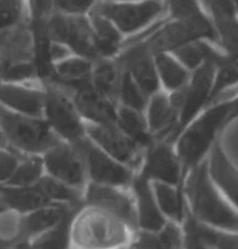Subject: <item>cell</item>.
I'll return each mask as SVG.
<instances>
[{
    "instance_id": "obj_1",
    "label": "cell",
    "mask_w": 238,
    "mask_h": 249,
    "mask_svg": "<svg viewBox=\"0 0 238 249\" xmlns=\"http://www.w3.org/2000/svg\"><path fill=\"white\" fill-rule=\"evenodd\" d=\"M237 115V99L214 103L204 107L177 138L178 159L183 171L204 160L219 139L223 127Z\"/></svg>"
},
{
    "instance_id": "obj_2",
    "label": "cell",
    "mask_w": 238,
    "mask_h": 249,
    "mask_svg": "<svg viewBox=\"0 0 238 249\" xmlns=\"http://www.w3.org/2000/svg\"><path fill=\"white\" fill-rule=\"evenodd\" d=\"M185 191L193 217L212 227L236 233V211L215 188L204 160L190 168Z\"/></svg>"
},
{
    "instance_id": "obj_3",
    "label": "cell",
    "mask_w": 238,
    "mask_h": 249,
    "mask_svg": "<svg viewBox=\"0 0 238 249\" xmlns=\"http://www.w3.org/2000/svg\"><path fill=\"white\" fill-rule=\"evenodd\" d=\"M36 41L29 20L0 32V82L40 81Z\"/></svg>"
},
{
    "instance_id": "obj_4",
    "label": "cell",
    "mask_w": 238,
    "mask_h": 249,
    "mask_svg": "<svg viewBox=\"0 0 238 249\" xmlns=\"http://www.w3.org/2000/svg\"><path fill=\"white\" fill-rule=\"evenodd\" d=\"M135 233L120 219L91 207L80 211L71 225V247L74 249H126Z\"/></svg>"
},
{
    "instance_id": "obj_5",
    "label": "cell",
    "mask_w": 238,
    "mask_h": 249,
    "mask_svg": "<svg viewBox=\"0 0 238 249\" xmlns=\"http://www.w3.org/2000/svg\"><path fill=\"white\" fill-rule=\"evenodd\" d=\"M0 129L7 146L16 152L27 154L46 153L62 140L42 118L17 113L0 104Z\"/></svg>"
},
{
    "instance_id": "obj_6",
    "label": "cell",
    "mask_w": 238,
    "mask_h": 249,
    "mask_svg": "<svg viewBox=\"0 0 238 249\" xmlns=\"http://www.w3.org/2000/svg\"><path fill=\"white\" fill-rule=\"evenodd\" d=\"M92 11L111 20L124 40L142 33L166 13L164 0H98Z\"/></svg>"
},
{
    "instance_id": "obj_7",
    "label": "cell",
    "mask_w": 238,
    "mask_h": 249,
    "mask_svg": "<svg viewBox=\"0 0 238 249\" xmlns=\"http://www.w3.org/2000/svg\"><path fill=\"white\" fill-rule=\"evenodd\" d=\"M44 90L43 119L63 141L74 142L85 136V124L70 94L57 83L41 79Z\"/></svg>"
},
{
    "instance_id": "obj_8",
    "label": "cell",
    "mask_w": 238,
    "mask_h": 249,
    "mask_svg": "<svg viewBox=\"0 0 238 249\" xmlns=\"http://www.w3.org/2000/svg\"><path fill=\"white\" fill-rule=\"evenodd\" d=\"M47 40L63 43L73 54L94 61L99 58L93 32L87 16H72L52 12L41 29Z\"/></svg>"
},
{
    "instance_id": "obj_9",
    "label": "cell",
    "mask_w": 238,
    "mask_h": 249,
    "mask_svg": "<svg viewBox=\"0 0 238 249\" xmlns=\"http://www.w3.org/2000/svg\"><path fill=\"white\" fill-rule=\"evenodd\" d=\"M199 38H209L216 42L212 23L204 14L184 19H168L144 42L154 55L171 53Z\"/></svg>"
},
{
    "instance_id": "obj_10",
    "label": "cell",
    "mask_w": 238,
    "mask_h": 249,
    "mask_svg": "<svg viewBox=\"0 0 238 249\" xmlns=\"http://www.w3.org/2000/svg\"><path fill=\"white\" fill-rule=\"evenodd\" d=\"M84 159L86 170L90 174L93 183L109 186H128L133 182V174L129 169L115 161L103 152L87 136L70 142Z\"/></svg>"
},
{
    "instance_id": "obj_11",
    "label": "cell",
    "mask_w": 238,
    "mask_h": 249,
    "mask_svg": "<svg viewBox=\"0 0 238 249\" xmlns=\"http://www.w3.org/2000/svg\"><path fill=\"white\" fill-rule=\"evenodd\" d=\"M85 134L98 147L130 169H137L143 160L144 148L124 134L117 124H99L86 123Z\"/></svg>"
},
{
    "instance_id": "obj_12",
    "label": "cell",
    "mask_w": 238,
    "mask_h": 249,
    "mask_svg": "<svg viewBox=\"0 0 238 249\" xmlns=\"http://www.w3.org/2000/svg\"><path fill=\"white\" fill-rule=\"evenodd\" d=\"M216 67L215 62L209 61L190 72L188 83L183 88L184 100L177 124V138L181 130L208 105L215 78Z\"/></svg>"
},
{
    "instance_id": "obj_13",
    "label": "cell",
    "mask_w": 238,
    "mask_h": 249,
    "mask_svg": "<svg viewBox=\"0 0 238 249\" xmlns=\"http://www.w3.org/2000/svg\"><path fill=\"white\" fill-rule=\"evenodd\" d=\"M201 10L212 23L216 43L228 55L237 58L238 7L237 0H199Z\"/></svg>"
},
{
    "instance_id": "obj_14",
    "label": "cell",
    "mask_w": 238,
    "mask_h": 249,
    "mask_svg": "<svg viewBox=\"0 0 238 249\" xmlns=\"http://www.w3.org/2000/svg\"><path fill=\"white\" fill-rule=\"evenodd\" d=\"M115 58L122 69L129 73L148 97L160 90L154 65V55L148 48L144 41L126 44L122 47Z\"/></svg>"
},
{
    "instance_id": "obj_15",
    "label": "cell",
    "mask_w": 238,
    "mask_h": 249,
    "mask_svg": "<svg viewBox=\"0 0 238 249\" xmlns=\"http://www.w3.org/2000/svg\"><path fill=\"white\" fill-rule=\"evenodd\" d=\"M42 161L50 176L83 191L86 184V165L72 143L61 141L44 153Z\"/></svg>"
},
{
    "instance_id": "obj_16",
    "label": "cell",
    "mask_w": 238,
    "mask_h": 249,
    "mask_svg": "<svg viewBox=\"0 0 238 249\" xmlns=\"http://www.w3.org/2000/svg\"><path fill=\"white\" fill-rule=\"evenodd\" d=\"M84 204L114 215L134 233L137 232L136 207L133 199L127 194L115 189V186L91 183L84 196Z\"/></svg>"
},
{
    "instance_id": "obj_17",
    "label": "cell",
    "mask_w": 238,
    "mask_h": 249,
    "mask_svg": "<svg viewBox=\"0 0 238 249\" xmlns=\"http://www.w3.org/2000/svg\"><path fill=\"white\" fill-rule=\"evenodd\" d=\"M61 87L70 94L79 115L86 123L115 124L117 104L98 92L91 85V82L83 83L73 88Z\"/></svg>"
},
{
    "instance_id": "obj_18",
    "label": "cell",
    "mask_w": 238,
    "mask_h": 249,
    "mask_svg": "<svg viewBox=\"0 0 238 249\" xmlns=\"http://www.w3.org/2000/svg\"><path fill=\"white\" fill-rule=\"evenodd\" d=\"M144 117L153 141L165 140L169 142L177 139V124L179 112L170 99L169 92L156 91L148 98Z\"/></svg>"
},
{
    "instance_id": "obj_19",
    "label": "cell",
    "mask_w": 238,
    "mask_h": 249,
    "mask_svg": "<svg viewBox=\"0 0 238 249\" xmlns=\"http://www.w3.org/2000/svg\"><path fill=\"white\" fill-rule=\"evenodd\" d=\"M0 104L17 113L43 119L42 82L41 79L29 83L0 82Z\"/></svg>"
},
{
    "instance_id": "obj_20",
    "label": "cell",
    "mask_w": 238,
    "mask_h": 249,
    "mask_svg": "<svg viewBox=\"0 0 238 249\" xmlns=\"http://www.w3.org/2000/svg\"><path fill=\"white\" fill-rule=\"evenodd\" d=\"M141 175L149 180L153 179L171 185L179 184L181 165L171 142L157 140L147 148V157Z\"/></svg>"
},
{
    "instance_id": "obj_21",
    "label": "cell",
    "mask_w": 238,
    "mask_h": 249,
    "mask_svg": "<svg viewBox=\"0 0 238 249\" xmlns=\"http://www.w3.org/2000/svg\"><path fill=\"white\" fill-rule=\"evenodd\" d=\"M196 247L206 249H237V234L204 224L187 212L184 217L183 248L194 249Z\"/></svg>"
},
{
    "instance_id": "obj_22",
    "label": "cell",
    "mask_w": 238,
    "mask_h": 249,
    "mask_svg": "<svg viewBox=\"0 0 238 249\" xmlns=\"http://www.w3.org/2000/svg\"><path fill=\"white\" fill-rule=\"evenodd\" d=\"M83 207L63 205H44L28 212L20 219L19 235L13 244H29L33 239L55 227L68 214H77Z\"/></svg>"
},
{
    "instance_id": "obj_23",
    "label": "cell",
    "mask_w": 238,
    "mask_h": 249,
    "mask_svg": "<svg viewBox=\"0 0 238 249\" xmlns=\"http://www.w3.org/2000/svg\"><path fill=\"white\" fill-rule=\"evenodd\" d=\"M132 184L137 203V210H136L137 227L148 232H158L166 224V221L162 212L159 211L149 179L139 175L136 178H133Z\"/></svg>"
},
{
    "instance_id": "obj_24",
    "label": "cell",
    "mask_w": 238,
    "mask_h": 249,
    "mask_svg": "<svg viewBox=\"0 0 238 249\" xmlns=\"http://www.w3.org/2000/svg\"><path fill=\"white\" fill-rule=\"evenodd\" d=\"M207 167L208 174L213 179V183H215L221 189V191L227 196L228 199L233 201V204H236V170L217 140L209 149V161L207 163Z\"/></svg>"
},
{
    "instance_id": "obj_25",
    "label": "cell",
    "mask_w": 238,
    "mask_h": 249,
    "mask_svg": "<svg viewBox=\"0 0 238 249\" xmlns=\"http://www.w3.org/2000/svg\"><path fill=\"white\" fill-rule=\"evenodd\" d=\"M92 64L93 61L73 54L65 60L53 63L50 68L49 75L43 79H50L65 88L77 87L90 82Z\"/></svg>"
},
{
    "instance_id": "obj_26",
    "label": "cell",
    "mask_w": 238,
    "mask_h": 249,
    "mask_svg": "<svg viewBox=\"0 0 238 249\" xmlns=\"http://www.w3.org/2000/svg\"><path fill=\"white\" fill-rule=\"evenodd\" d=\"M122 71L115 57H99L92 64L91 85L117 105Z\"/></svg>"
},
{
    "instance_id": "obj_27",
    "label": "cell",
    "mask_w": 238,
    "mask_h": 249,
    "mask_svg": "<svg viewBox=\"0 0 238 249\" xmlns=\"http://www.w3.org/2000/svg\"><path fill=\"white\" fill-rule=\"evenodd\" d=\"M88 19L93 32L95 48L99 57H115L123 46L124 37L114 23L97 12L91 11Z\"/></svg>"
},
{
    "instance_id": "obj_28",
    "label": "cell",
    "mask_w": 238,
    "mask_h": 249,
    "mask_svg": "<svg viewBox=\"0 0 238 249\" xmlns=\"http://www.w3.org/2000/svg\"><path fill=\"white\" fill-rule=\"evenodd\" d=\"M130 249H184L183 231L177 222H166L158 232L138 231L134 235Z\"/></svg>"
},
{
    "instance_id": "obj_29",
    "label": "cell",
    "mask_w": 238,
    "mask_h": 249,
    "mask_svg": "<svg viewBox=\"0 0 238 249\" xmlns=\"http://www.w3.org/2000/svg\"><path fill=\"white\" fill-rule=\"evenodd\" d=\"M154 65L160 89L166 92L180 90L189 81L190 71L186 69L171 53L154 54Z\"/></svg>"
},
{
    "instance_id": "obj_30",
    "label": "cell",
    "mask_w": 238,
    "mask_h": 249,
    "mask_svg": "<svg viewBox=\"0 0 238 249\" xmlns=\"http://www.w3.org/2000/svg\"><path fill=\"white\" fill-rule=\"evenodd\" d=\"M0 200L6 209L28 213L49 204L36 186H0Z\"/></svg>"
},
{
    "instance_id": "obj_31",
    "label": "cell",
    "mask_w": 238,
    "mask_h": 249,
    "mask_svg": "<svg viewBox=\"0 0 238 249\" xmlns=\"http://www.w3.org/2000/svg\"><path fill=\"white\" fill-rule=\"evenodd\" d=\"M115 124L144 149H147L153 142V135L149 132L144 113L142 112L123 105H117Z\"/></svg>"
},
{
    "instance_id": "obj_32",
    "label": "cell",
    "mask_w": 238,
    "mask_h": 249,
    "mask_svg": "<svg viewBox=\"0 0 238 249\" xmlns=\"http://www.w3.org/2000/svg\"><path fill=\"white\" fill-rule=\"evenodd\" d=\"M35 186L49 203L55 201L57 204H63V205L80 207L84 205V195H83L82 190L72 188L52 176H47V175L43 176L42 175Z\"/></svg>"
},
{
    "instance_id": "obj_33",
    "label": "cell",
    "mask_w": 238,
    "mask_h": 249,
    "mask_svg": "<svg viewBox=\"0 0 238 249\" xmlns=\"http://www.w3.org/2000/svg\"><path fill=\"white\" fill-rule=\"evenodd\" d=\"M76 215H65L55 227L33 239L27 249H70L71 225Z\"/></svg>"
},
{
    "instance_id": "obj_34",
    "label": "cell",
    "mask_w": 238,
    "mask_h": 249,
    "mask_svg": "<svg viewBox=\"0 0 238 249\" xmlns=\"http://www.w3.org/2000/svg\"><path fill=\"white\" fill-rule=\"evenodd\" d=\"M153 197L158 207L174 222H181L185 217L184 203L181 201L180 194L172 188L171 184L153 180L151 185Z\"/></svg>"
},
{
    "instance_id": "obj_35",
    "label": "cell",
    "mask_w": 238,
    "mask_h": 249,
    "mask_svg": "<svg viewBox=\"0 0 238 249\" xmlns=\"http://www.w3.org/2000/svg\"><path fill=\"white\" fill-rule=\"evenodd\" d=\"M123 70V69H122ZM148 96L141 90L127 71H122L118 93V105H123L144 113Z\"/></svg>"
},
{
    "instance_id": "obj_36",
    "label": "cell",
    "mask_w": 238,
    "mask_h": 249,
    "mask_svg": "<svg viewBox=\"0 0 238 249\" xmlns=\"http://www.w3.org/2000/svg\"><path fill=\"white\" fill-rule=\"evenodd\" d=\"M22 163H19L11 178L6 185L11 186H32L36 184L43 173V161L37 156L23 157Z\"/></svg>"
},
{
    "instance_id": "obj_37",
    "label": "cell",
    "mask_w": 238,
    "mask_h": 249,
    "mask_svg": "<svg viewBox=\"0 0 238 249\" xmlns=\"http://www.w3.org/2000/svg\"><path fill=\"white\" fill-rule=\"evenodd\" d=\"M169 19H184L204 14L199 0H164Z\"/></svg>"
},
{
    "instance_id": "obj_38",
    "label": "cell",
    "mask_w": 238,
    "mask_h": 249,
    "mask_svg": "<svg viewBox=\"0 0 238 249\" xmlns=\"http://www.w3.org/2000/svg\"><path fill=\"white\" fill-rule=\"evenodd\" d=\"M28 19L33 29H41L52 13V0H26Z\"/></svg>"
},
{
    "instance_id": "obj_39",
    "label": "cell",
    "mask_w": 238,
    "mask_h": 249,
    "mask_svg": "<svg viewBox=\"0 0 238 249\" xmlns=\"http://www.w3.org/2000/svg\"><path fill=\"white\" fill-rule=\"evenodd\" d=\"M98 0H52L53 12L72 16H87Z\"/></svg>"
},
{
    "instance_id": "obj_40",
    "label": "cell",
    "mask_w": 238,
    "mask_h": 249,
    "mask_svg": "<svg viewBox=\"0 0 238 249\" xmlns=\"http://www.w3.org/2000/svg\"><path fill=\"white\" fill-rule=\"evenodd\" d=\"M20 218L16 212L6 209L0 213V238L14 242L19 235Z\"/></svg>"
},
{
    "instance_id": "obj_41",
    "label": "cell",
    "mask_w": 238,
    "mask_h": 249,
    "mask_svg": "<svg viewBox=\"0 0 238 249\" xmlns=\"http://www.w3.org/2000/svg\"><path fill=\"white\" fill-rule=\"evenodd\" d=\"M6 148H0V183H6L11 178L14 171L20 163L22 156L16 150H5Z\"/></svg>"
},
{
    "instance_id": "obj_42",
    "label": "cell",
    "mask_w": 238,
    "mask_h": 249,
    "mask_svg": "<svg viewBox=\"0 0 238 249\" xmlns=\"http://www.w3.org/2000/svg\"><path fill=\"white\" fill-rule=\"evenodd\" d=\"M71 55H73V53L69 47H67L63 43L56 42V41L48 40L47 49H46V57H47V62L49 63L50 67H51L53 63H57L59 61L65 60V58L69 57Z\"/></svg>"
},
{
    "instance_id": "obj_43",
    "label": "cell",
    "mask_w": 238,
    "mask_h": 249,
    "mask_svg": "<svg viewBox=\"0 0 238 249\" xmlns=\"http://www.w3.org/2000/svg\"><path fill=\"white\" fill-rule=\"evenodd\" d=\"M0 249H14V244L0 238Z\"/></svg>"
},
{
    "instance_id": "obj_44",
    "label": "cell",
    "mask_w": 238,
    "mask_h": 249,
    "mask_svg": "<svg viewBox=\"0 0 238 249\" xmlns=\"http://www.w3.org/2000/svg\"><path fill=\"white\" fill-rule=\"evenodd\" d=\"M7 142H6V139L4 134H2L1 129H0V148H7Z\"/></svg>"
},
{
    "instance_id": "obj_45",
    "label": "cell",
    "mask_w": 238,
    "mask_h": 249,
    "mask_svg": "<svg viewBox=\"0 0 238 249\" xmlns=\"http://www.w3.org/2000/svg\"><path fill=\"white\" fill-rule=\"evenodd\" d=\"M6 210V206L4 205V203H2L1 200H0V213H1L2 211H5Z\"/></svg>"
},
{
    "instance_id": "obj_46",
    "label": "cell",
    "mask_w": 238,
    "mask_h": 249,
    "mask_svg": "<svg viewBox=\"0 0 238 249\" xmlns=\"http://www.w3.org/2000/svg\"><path fill=\"white\" fill-rule=\"evenodd\" d=\"M194 249H206V248H204V247H196V248H194Z\"/></svg>"
},
{
    "instance_id": "obj_47",
    "label": "cell",
    "mask_w": 238,
    "mask_h": 249,
    "mask_svg": "<svg viewBox=\"0 0 238 249\" xmlns=\"http://www.w3.org/2000/svg\"><path fill=\"white\" fill-rule=\"evenodd\" d=\"M126 249H130V248H126Z\"/></svg>"
}]
</instances>
